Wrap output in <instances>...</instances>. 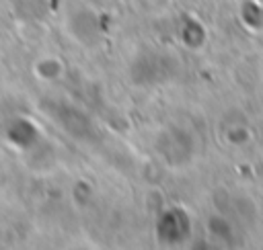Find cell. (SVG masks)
<instances>
[{
	"label": "cell",
	"instance_id": "1",
	"mask_svg": "<svg viewBox=\"0 0 263 250\" xmlns=\"http://www.w3.org/2000/svg\"><path fill=\"white\" fill-rule=\"evenodd\" d=\"M179 74V61L173 53L160 49L138 51L127 66V78L134 86H156L171 82Z\"/></svg>",
	"mask_w": 263,
	"mask_h": 250
},
{
	"label": "cell",
	"instance_id": "2",
	"mask_svg": "<svg viewBox=\"0 0 263 250\" xmlns=\"http://www.w3.org/2000/svg\"><path fill=\"white\" fill-rule=\"evenodd\" d=\"M156 156L171 168H183L193 162L197 154L195 135L181 125H166L154 137Z\"/></svg>",
	"mask_w": 263,
	"mask_h": 250
},
{
	"label": "cell",
	"instance_id": "3",
	"mask_svg": "<svg viewBox=\"0 0 263 250\" xmlns=\"http://www.w3.org/2000/svg\"><path fill=\"white\" fill-rule=\"evenodd\" d=\"M156 240L162 246H179L191 238L193 221L183 207H166L154 225Z\"/></svg>",
	"mask_w": 263,
	"mask_h": 250
},
{
	"label": "cell",
	"instance_id": "4",
	"mask_svg": "<svg viewBox=\"0 0 263 250\" xmlns=\"http://www.w3.org/2000/svg\"><path fill=\"white\" fill-rule=\"evenodd\" d=\"M179 39H181L187 47H191V49L201 47V43L205 41V29H203V25L197 23L195 18H185L183 25L179 27Z\"/></svg>",
	"mask_w": 263,
	"mask_h": 250
}]
</instances>
